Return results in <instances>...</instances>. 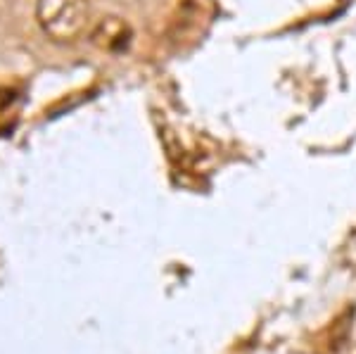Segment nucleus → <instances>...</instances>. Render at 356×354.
Listing matches in <instances>:
<instances>
[{
	"mask_svg": "<svg viewBox=\"0 0 356 354\" xmlns=\"http://www.w3.org/2000/svg\"><path fill=\"white\" fill-rule=\"evenodd\" d=\"M36 19L48 38L57 43H69L86 31L88 3L86 0H38Z\"/></svg>",
	"mask_w": 356,
	"mask_h": 354,
	"instance_id": "obj_1",
	"label": "nucleus"
},
{
	"mask_svg": "<svg viewBox=\"0 0 356 354\" xmlns=\"http://www.w3.org/2000/svg\"><path fill=\"white\" fill-rule=\"evenodd\" d=\"M131 41V29L124 19L119 17H105L102 22H97L95 31H93V43L100 50L107 53H119L124 50Z\"/></svg>",
	"mask_w": 356,
	"mask_h": 354,
	"instance_id": "obj_2",
	"label": "nucleus"
}]
</instances>
